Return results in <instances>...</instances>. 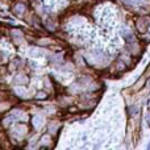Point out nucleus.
Masks as SVG:
<instances>
[{
    "label": "nucleus",
    "mask_w": 150,
    "mask_h": 150,
    "mask_svg": "<svg viewBox=\"0 0 150 150\" xmlns=\"http://www.w3.org/2000/svg\"><path fill=\"white\" fill-rule=\"evenodd\" d=\"M136 28H137V30L140 32L141 34H145L146 32L149 30V20L146 17H138L137 20H136Z\"/></svg>",
    "instance_id": "1"
},
{
    "label": "nucleus",
    "mask_w": 150,
    "mask_h": 150,
    "mask_svg": "<svg viewBox=\"0 0 150 150\" xmlns=\"http://www.w3.org/2000/svg\"><path fill=\"white\" fill-rule=\"evenodd\" d=\"M146 79H148V78H146L145 75L142 74V76H141L140 79H138L137 82L134 83V86H133V87H132V90L134 91V92H138V91H141V90H142V88H144V86L146 84Z\"/></svg>",
    "instance_id": "2"
},
{
    "label": "nucleus",
    "mask_w": 150,
    "mask_h": 150,
    "mask_svg": "<svg viewBox=\"0 0 150 150\" xmlns=\"http://www.w3.org/2000/svg\"><path fill=\"white\" fill-rule=\"evenodd\" d=\"M29 55H30L32 58H40V57H42V55H44V53H42L40 49L32 47V49L29 50Z\"/></svg>",
    "instance_id": "3"
},
{
    "label": "nucleus",
    "mask_w": 150,
    "mask_h": 150,
    "mask_svg": "<svg viewBox=\"0 0 150 150\" xmlns=\"http://www.w3.org/2000/svg\"><path fill=\"white\" fill-rule=\"evenodd\" d=\"M33 125L38 129V128H41L42 125H44V117H41V116H36L33 119Z\"/></svg>",
    "instance_id": "4"
},
{
    "label": "nucleus",
    "mask_w": 150,
    "mask_h": 150,
    "mask_svg": "<svg viewBox=\"0 0 150 150\" xmlns=\"http://www.w3.org/2000/svg\"><path fill=\"white\" fill-rule=\"evenodd\" d=\"M12 36L13 37H16V42H18L20 41L21 42V40H23V33L21 32H18V30H12Z\"/></svg>",
    "instance_id": "5"
},
{
    "label": "nucleus",
    "mask_w": 150,
    "mask_h": 150,
    "mask_svg": "<svg viewBox=\"0 0 150 150\" xmlns=\"http://www.w3.org/2000/svg\"><path fill=\"white\" fill-rule=\"evenodd\" d=\"M24 11H25V5L24 4H17L15 8V12L17 13V15H20V13H24Z\"/></svg>",
    "instance_id": "6"
},
{
    "label": "nucleus",
    "mask_w": 150,
    "mask_h": 150,
    "mask_svg": "<svg viewBox=\"0 0 150 150\" xmlns=\"http://www.w3.org/2000/svg\"><path fill=\"white\" fill-rule=\"evenodd\" d=\"M16 93H17L18 96H26V90L25 88H23V87H17L16 88Z\"/></svg>",
    "instance_id": "7"
},
{
    "label": "nucleus",
    "mask_w": 150,
    "mask_h": 150,
    "mask_svg": "<svg viewBox=\"0 0 150 150\" xmlns=\"http://www.w3.org/2000/svg\"><path fill=\"white\" fill-rule=\"evenodd\" d=\"M16 82H17V83H21V84H24V83L28 82V78H26L25 75H18V76L16 78Z\"/></svg>",
    "instance_id": "8"
},
{
    "label": "nucleus",
    "mask_w": 150,
    "mask_h": 150,
    "mask_svg": "<svg viewBox=\"0 0 150 150\" xmlns=\"http://www.w3.org/2000/svg\"><path fill=\"white\" fill-rule=\"evenodd\" d=\"M49 142H50V137H49V136H45V137L41 140V144H45V145H47Z\"/></svg>",
    "instance_id": "9"
},
{
    "label": "nucleus",
    "mask_w": 150,
    "mask_h": 150,
    "mask_svg": "<svg viewBox=\"0 0 150 150\" xmlns=\"http://www.w3.org/2000/svg\"><path fill=\"white\" fill-rule=\"evenodd\" d=\"M144 75H145V76L148 78V79L150 78V65L148 66V67H146V70H145V73H144Z\"/></svg>",
    "instance_id": "10"
},
{
    "label": "nucleus",
    "mask_w": 150,
    "mask_h": 150,
    "mask_svg": "<svg viewBox=\"0 0 150 150\" xmlns=\"http://www.w3.org/2000/svg\"><path fill=\"white\" fill-rule=\"evenodd\" d=\"M37 98H38V99H44V98H46V93L40 92V93H37Z\"/></svg>",
    "instance_id": "11"
},
{
    "label": "nucleus",
    "mask_w": 150,
    "mask_h": 150,
    "mask_svg": "<svg viewBox=\"0 0 150 150\" xmlns=\"http://www.w3.org/2000/svg\"><path fill=\"white\" fill-rule=\"evenodd\" d=\"M40 44H41V45H46V44H49V41H47V40H42V41H40Z\"/></svg>",
    "instance_id": "12"
}]
</instances>
